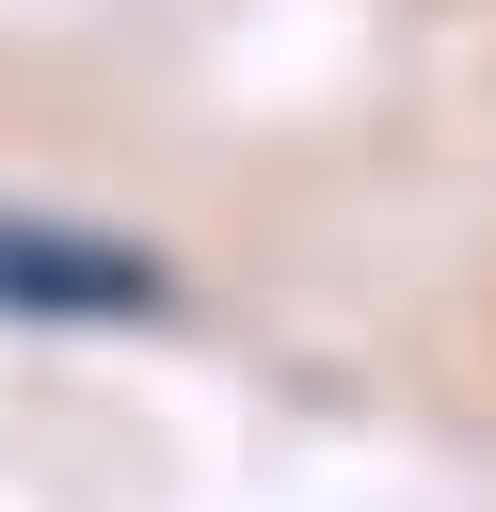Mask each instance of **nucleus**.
Here are the masks:
<instances>
[{"instance_id":"nucleus-1","label":"nucleus","mask_w":496,"mask_h":512,"mask_svg":"<svg viewBox=\"0 0 496 512\" xmlns=\"http://www.w3.org/2000/svg\"><path fill=\"white\" fill-rule=\"evenodd\" d=\"M0 320H160V256L80 224H0Z\"/></svg>"}]
</instances>
